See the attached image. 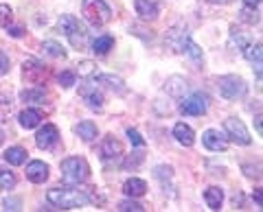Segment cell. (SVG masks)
Masks as SVG:
<instances>
[{
	"mask_svg": "<svg viewBox=\"0 0 263 212\" xmlns=\"http://www.w3.org/2000/svg\"><path fill=\"white\" fill-rule=\"evenodd\" d=\"M42 51H44L46 55H51V57H66V51H64V48L57 44V42H44Z\"/></svg>",
	"mask_w": 263,
	"mask_h": 212,
	"instance_id": "cell-31",
	"label": "cell"
},
{
	"mask_svg": "<svg viewBox=\"0 0 263 212\" xmlns=\"http://www.w3.org/2000/svg\"><path fill=\"white\" fill-rule=\"evenodd\" d=\"M20 206V201H13V199H5V208L7 210H18Z\"/></svg>",
	"mask_w": 263,
	"mask_h": 212,
	"instance_id": "cell-39",
	"label": "cell"
},
{
	"mask_svg": "<svg viewBox=\"0 0 263 212\" xmlns=\"http://www.w3.org/2000/svg\"><path fill=\"white\" fill-rule=\"evenodd\" d=\"M112 46H114V37L112 35H101L92 42V51L97 55H108L112 51Z\"/></svg>",
	"mask_w": 263,
	"mask_h": 212,
	"instance_id": "cell-24",
	"label": "cell"
},
{
	"mask_svg": "<svg viewBox=\"0 0 263 212\" xmlns=\"http://www.w3.org/2000/svg\"><path fill=\"white\" fill-rule=\"evenodd\" d=\"M44 90L42 88H29V90H24V92H20V99L24 103H42L44 101Z\"/></svg>",
	"mask_w": 263,
	"mask_h": 212,
	"instance_id": "cell-25",
	"label": "cell"
},
{
	"mask_svg": "<svg viewBox=\"0 0 263 212\" xmlns=\"http://www.w3.org/2000/svg\"><path fill=\"white\" fill-rule=\"evenodd\" d=\"M202 144L206 146L209 151H226L228 138H226V134H221L219 129H206V132L202 134Z\"/></svg>",
	"mask_w": 263,
	"mask_h": 212,
	"instance_id": "cell-10",
	"label": "cell"
},
{
	"mask_svg": "<svg viewBox=\"0 0 263 212\" xmlns=\"http://www.w3.org/2000/svg\"><path fill=\"white\" fill-rule=\"evenodd\" d=\"M189 90V81L184 77H169L167 83H164V92L176 96V99H180V96H184V92Z\"/></svg>",
	"mask_w": 263,
	"mask_h": 212,
	"instance_id": "cell-14",
	"label": "cell"
},
{
	"mask_svg": "<svg viewBox=\"0 0 263 212\" xmlns=\"http://www.w3.org/2000/svg\"><path fill=\"white\" fill-rule=\"evenodd\" d=\"M46 199H48V203H53L55 208H62V210L81 208L90 201L88 193L79 190V188H51L46 193Z\"/></svg>",
	"mask_w": 263,
	"mask_h": 212,
	"instance_id": "cell-1",
	"label": "cell"
},
{
	"mask_svg": "<svg viewBox=\"0 0 263 212\" xmlns=\"http://www.w3.org/2000/svg\"><path fill=\"white\" fill-rule=\"evenodd\" d=\"M241 20L248 22V24H254V22H257V13H254V11L250 13L248 9H243V11H241Z\"/></svg>",
	"mask_w": 263,
	"mask_h": 212,
	"instance_id": "cell-37",
	"label": "cell"
},
{
	"mask_svg": "<svg viewBox=\"0 0 263 212\" xmlns=\"http://www.w3.org/2000/svg\"><path fill=\"white\" fill-rule=\"evenodd\" d=\"M7 31H9V35H11V37H22V35H24L22 27H11V24H9V27H7Z\"/></svg>",
	"mask_w": 263,
	"mask_h": 212,
	"instance_id": "cell-38",
	"label": "cell"
},
{
	"mask_svg": "<svg viewBox=\"0 0 263 212\" xmlns=\"http://www.w3.org/2000/svg\"><path fill=\"white\" fill-rule=\"evenodd\" d=\"M57 140H60V132H57V127L46 123L44 127H40V132L35 136V144L37 149H53V146L57 144Z\"/></svg>",
	"mask_w": 263,
	"mask_h": 212,
	"instance_id": "cell-9",
	"label": "cell"
},
{
	"mask_svg": "<svg viewBox=\"0 0 263 212\" xmlns=\"http://www.w3.org/2000/svg\"><path fill=\"white\" fill-rule=\"evenodd\" d=\"M75 132L79 134V138L84 142H92L97 138V134H99V129H97V125L92 123V120H84V123H79L75 127Z\"/></svg>",
	"mask_w": 263,
	"mask_h": 212,
	"instance_id": "cell-21",
	"label": "cell"
},
{
	"mask_svg": "<svg viewBox=\"0 0 263 212\" xmlns=\"http://www.w3.org/2000/svg\"><path fill=\"white\" fill-rule=\"evenodd\" d=\"M0 188H5V190L15 188V175L11 171H0Z\"/></svg>",
	"mask_w": 263,
	"mask_h": 212,
	"instance_id": "cell-28",
	"label": "cell"
},
{
	"mask_svg": "<svg viewBox=\"0 0 263 212\" xmlns=\"http://www.w3.org/2000/svg\"><path fill=\"white\" fill-rule=\"evenodd\" d=\"M3 142H5V132L0 129V144H3Z\"/></svg>",
	"mask_w": 263,
	"mask_h": 212,
	"instance_id": "cell-44",
	"label": "cell"
},
{
	"mask_svg": "<svg viewBox=\"0 0 263 212\" xmlns=\"http://www.w3.org/2000/svg\"><path fill=\"white\" fill-rule=\"evenodd\" d=\"M57 81H60L62 88H72V86H75V81H77V75L72 70H64V72L57 75Z\"/></svg>",
	"mask_w": 263,
	"mask_h": 212,
	"instance_id": "cell-29",
	"label": "cell"
},
{
	"mask_svg": "<svg viewBox=\"0 0 263 212\" xmlns=\"http://www.w3.org/2000/svg\"><path fill=\"white\" fill-rule=\"evenodd\" d=\"M13 22V11L9 5H0V27L7 29Z\"/></svg>",
	"mask_w": 263,
	"mask_h": 212,
	"instance_id": "cell-30",
	"label": "cell"
},
{
	"mask_svg": "<svg viewBox=\"0 0 263 212\" xmlns=\"http://www.w3.org/2000/svg\"><path fill=\"white\" fill-rule=\"evenodd\" d=\"M123 193H125L127 197H143V195L147 193V184L138 177H129L127 182L123 184Z\"/></svg>",
	"mask_w": 263,
	"mask_h": 212,
	"instance_id": "cell-17",
	"label": "cell"
},
{
	"mask_svg": "<svg viewBox=\"0 0 263 212\" xmlns=\"http://www.w3.org/2000/svg\"><path fill=\"white\" fill-rule=\"evenodd\" d=\"M11 112V101L5 99V96H0V123H5L7 116H9Z\"/></svg>",
	"mask_w": 263,
	"mask_h": 212,
	"instance_id": "cell-33",
	"label": "cell"
},
{
	"mask_svg": "<svg viewBox=\"0 0 263 212\" xmlns=\"http://www.w3.org/2000/svg\"><path fill=\"white\" fill-rule=\"evenodd\" d=\"M81 13L92 27H103L112 18V9L105 0H84L81 3Z\"/></svg>",
	"mask_w": 263,
	"mask_h": 212,
	"instance_id": "cell-4",
	"label": "cell"
},
{
	"mask_svg": "<svg viewBox=\"0 0 263 212\" xmlns=\"http://www.w3.org/2000/svg\"><path fill=\"white\" fill-rule=\"evenodd\" d=\"M62 177L66 184H84L90 177V166L84 158H66L62 162Z\"/></svg>",
	"mask_w": 263,
	"mask_h": 212,
	"instance_id": "cell-3",
	"label": "cell"
},
{
	"mask_svg": "<svg viewBox=\"0 0 263 212\" xmlns=\"http://www.w3.org/2000/svg\"><path fill=\"white\" fill-rule=\"evenodd\" d=\"M217 88H219V94L228 101H237V99H243L246 92H248V83L237 77V75H226V77H219L217 81Z\"/></svg>",
	"mask_w": 263,
	"mask_h": 212,
	"instance_id": "cell-5",
	"label": "cell"
},
{
	"mask_svg": "<svg viewBox=\"0 0 263 212\" xmlns=\"http://www.w3.org/2000/svg\"><path fill=\"white\" fill-rule=\"evenodd\" d=\"M174 138H176V140L182 144V146H191V144L195 142L193 129L189 127V125H184V123H178V125L174 127Z\"/></svg>",
	"mask_w": 263,
	"mask_h": 212,
	"instance_id": "cell-18",
	"label": "cell"
},
{
	"mask_svg": "<svg viewBox=\"0 0 263 212\" xmlns=\"http://www.w3.org/2000/svg\"><path fill=\"white\" fill-rule=\"evenodd\" d=\"M24 79L31 81V83H42V81H46V68L42 66V63L37 61H24Z\"/></svg>",
	"mask_w": 263,
	"mask_h": 212,
	"instance_id": "cell-13",
	"label": "cell"
},
{
	"mask_svg": "<svg viewBox=\"0 0 263 212\" xmlns=\"http://www.w3.org/2000/svg\"><path fill=\"white\" fill-rule=\"evenodd\" d=\"M228 44H230V48H237V51L241 53L250 42H248V37H246L241 31H233V33H230V42Z\"/></svg>",
	"mask_w": 263,
	"mask_h": 212,
	"instance_id": "cell-27",
	"label": "cell"
},
{
	"mask_svg": "<svg viewBox=\"0 0 263 212\" xmlns=\"http://www.w3.org/2000/svg\"><path fill=\"white\" fill-rule=\"evenodd\" d=\"M95 63L92 61H81L79 63V75H84V77H97L95 75Z\"/></svg>",
	"mask_w": 263,
	"mask_h": 212,
	"instance_id": "cell-34",
	"label": "cell"
},
{
	"mask_svg": "<svg viewBox=\"0 0 263 212\" xmlns=\"http://www.w3.org/2000/svg\"><path fill=\"white\" fill-rule=\"evenodd\" d=\"M209 3H213V5H226L228 0H209Z\"/></svg>",
	"mask_w": 263,
	"mask_h": 212,
	"instance_id": "cell-43",
	"label": "cell"
},
{
	"mask_svg": "<svg viewBox=\"0 0 263 212\" xmlns=\"http://www.w3.org/2000/svg\"><path fill=\"white\" fill-rule=\"evenodd\" d=\"M9 72V57L0 51V77H5Z\"/></svg>",
	"mask_w": 263,
	"mask_h": 212,
	"instance_id": "cell-36",
	"label": "cell"
},
{
	"mask_svg": "<svg viewBox=\"0 0 263 212\" xmlns=\"http://www.w3.org/2000/svg\"><path fill=\"white\" fill-rule=\"evenodd\" d=\"M243 57L248 59L252 66H254V70H257V77L261 79V57H263V53H261V44L257 42V44H248L243 48Z\"/></svg>",
	"mask_w": 263,
	"mask_h": 212,
	"instance_id": "cell-16",
	"label": "cell"
},
{
	"mask_svg": "<svg viewBox=\"0 0 263 212\" xmlns=\"http://www.w3.org/2000/svg\"><path fill=\"white\" fill-rule=\"evenodd\" d=\"M127 138H129V142L134 144V146H145V140H143V136L136 132V129H127Z\"/></svg>",
	"mask_w": 263,
	"mask_h": 212,
	"instance_id": "cell-35",
	"label": "cell"
},
{
	"mask_svg": "<svg viewBox=\"0 0 263 212\" xmlns=\"http://www.w3.org/2000/svg\"><path fill=\"white\" fill-rule=\"evenodd\" d=\"M224 129H226V138H230V140L237 142V144L246 146V144L252 142L248 129H246V125L241 123L239 118H228L226 123H224Z\"/></svg>",
	"mask_w": 263,
	"mask_h": 212,
	"instance_id": "cell-7",
	"label": "cell"
},
{
	"mask_svg": "<svg viewBox=\"0 0 263 212\" xmlns=\"http://www.w3.org/2000/svg\"><path fill=\"white\" fill-rule=\"evenodd\" d=\"M180 53H184V55H189L193 61H202V48L197 46L193 39H191V35H186L184 37V42H182V46H180Z\"/></svg>",
	"mask_w": 263,
	"mask_h": 212,
	"instance_id": "cell-23",
	"label": "cell"
},
{
	"mask_svg": "<svg viewBox=\"0 0 263 212\" xmlns=\"http://www.w3.org/2000/svg\"><path fill=\"white\" fill-rule=\"evenodd\" d=\"M123 156V146L121 142L117 140L114 136H108V138H103V142H101V158L105 162H114V160H119Z\"/></svg>",
	"mask_w": 263,
	"mask_h": 212,
	"instance_id": "cell-11",
	"label": "cell"
},
{
	"mask_svg": "<svg viewBox=\"0 0 263 212\" xmlns=\"http://www.w3.org/2000/svg\"><path fill=\"white\" fill-rule=\"evenodd\" d=\"M27 179H29V182H33V184H44L48 179V164H44V162H40V160L29 162Z\"/></svg>",
	"mask_w": 263,
	"mask_h": 212,
	"instance_id": "cell-12",
	"label": "cell"
},
{
	"mask_svg": "<svg viewBox=\"0 0 263 212\" xmlns=\"http://www.w3.org/2000/svg\"><path fill=\"white\" fill-rule=\"evenodd\" d=\"M136 13L141 15L143 20H156L158 18V5L152 3V0H134Z\"/></svg>",
	"mask_w": 263,
	"mask_h": 212,
	"instance_id": "cell-15",
	"label": "cell"
},
{
	"mask_svg": "<svg viewBox=\"0 0 263 212\" xmlns=\"http://www.w3.org/2000/svg\"><path fill=\"white\" fill-rule=\"evenodd\" d=\"M27 149H22V146H11V149H7L5 151V160L9 162L11 166H20V164H24L27 162Z\"/></svg>",
	"mask_w": 263,
	"mask_h": 212,
	"instance_id": "cell-22",
	"label": "cell"
},
{
	"mask_svg": "<svg viewBox=\"0 0 263 212\" xmlns=\"http://www.w3.org/2000/svg\"><path fill=\"white\" fill-rule=\"evenodd\" d=\"M119 210H121V212H143L145 208H143L138 201L125 199V201H121V203H119Z\"/></svg>",
	"mask_w": 263,
	"mask_h": 212,
	"instance_id": "cell-32",
	"label": "cell"
},
{
	"mask_svg": "<svg viewBox=\"0 0 263 212\" xmlns=\"http://www.w3.org/2000/svg\"><path fill=\"white\" fill-rule=\"evenodd\" d=\"M101 83H108L110 90H114V92H119L123 94L125 92V83H123V79L121 77H114V75H101V77H97Z\"/></svg>",
	"mask_w": 263,
	"mask_h": 212,
	"instance_id": "cell-26",
	"label": "cell"
},
{
	"mask_svg": "<svg viewBox=\"0 0 263 212\" xmlns=\"http://www.w3.org/2000/svg\"><path fill=\"white\" fill-rule=\"evenodd\" d=\"M259 3H261V0H243L246 7H259Z\"/></svg>",
	"mask_w": 263,
	"mask_h": 212,
	"instance_id": "cell-40",
	"label": "cell"
},
{
	"mask_svg": "<svg viewBox=\"0 0 263 212\" xmlns=\"http://www.w3.org/2000/svg\"><path fill=\"white\" fill-rule=\"evenodd\" d=\"M254 201H257L259 206H261V201H263V199H261V190H254Z\"/></svg>",
	"mask_w": 263,
	"mask_h": 212,
	"instance_id": "cell-42",
	"label": "cell"
},
{
	"mask_svg": "<svg viewBox=\"0 0 263 212\" xmlns=\"http://www.w3.org/2000/svg\"><path fill=\"white\" fill-rule=\"evenodd\" d=\"M57 27H60V31L66 35V39L70 42L72 48H79L81 51V48L88 44V31L75 15H62L60 22H57Z\"/></svg>",
	"mask_w": 263,
	"mask_h": 212,
	"instance_id": "cell-2",
	"label": "cell"
},
{
	"mask_svg": "<svg viewBox=\"0 0 263 212\" xmlns=\"http://www.w3.org/2000/svg\"><path fill=\"white\" fill-rule=\"evenodd\" d=\"M18 120H20V125L24 127V129H35L37 125H40V120H42V114H40L37 110H22L20 112V116H18Z\"/></svg>",
	"mask_w": 263,
	"mask_h": 212,
	"instance_id": "cell-19",
	"label": "cell"
},
{
	"mask_svg": "<svg viewBox=\"0 0 263 212\" xmlns=\"http://www.w3.org/2000/svg\"><path fill=\"white\" fill-rule=\"evenodd\" d=\"M206 110H209V96L200 92L186 96L180 103V112L186 114V116H202V114H206Z\"/></svg>",
	"mask_w": 263,
	"mask_h": 212,
	"instance_id": "cell-6",
	"label": "cell"
},
{
	"mask_svg": "<svg viewBox=\"0 0 263 212\" xmlns=\"http://www.w3.org/2000/svg\"><path fill=\"white\" fill-rule=\"evenodd\" d=\"M79 96L84 99V103L88 105L90 110H101L103 103H105L103 101V92L92 83V79H88L86 83L79 88Z\"/></svg>",
	"mask_w": 263,
	"mask_h": 212,
	"instance_id": "cell-8",
	"label": "cell"
},
{
	"mask_svg": "<svg viewBox=\"0 0 263 212\" xmlns=\"http://www.w3.org/2000/svg\"><path fill=\"white\" fill-rule=\"evenodd\" d=\"M254 125H257V132L261 134L263 129H261V114H257V118H254Z\"/></svg>",
	"mask_w": 263,
	"mask_h": 212,
	"instance_id": "cell-41",
	"label": "cell"
},
{
	"mask_svg": "<svg viewBox=\"0 0 263 212\" xmlns=\"http://www.w3.org/2000/svg\"><path fill=\"white\" fill-rule=\"evenodd\" d=\"M204 201L211 210H219L221 208V201H224V190L217 188V186H211V188L204 190Z\"/></svg>",
	"mask_w": 263,
	"mask_h": 212,
	"instance_id": "cell-20",
	"label": "cell"
}]
</instances>
